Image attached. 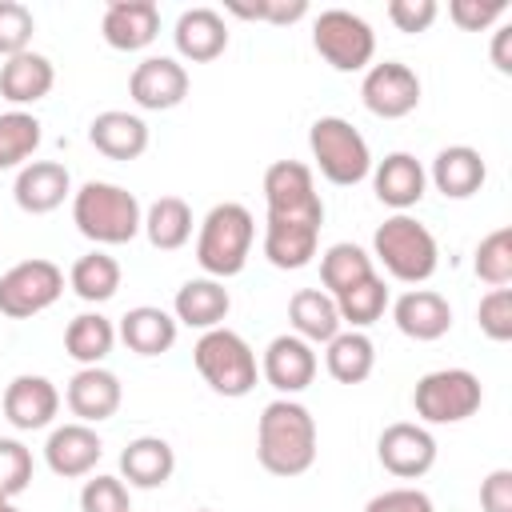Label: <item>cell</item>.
<instances>
[{
  "mask_svg": "<svg viewBox=\"0 0 512 512\" xmlns=\"http://www.w3.org/2000/svg\"><path fill=\"white\" fill-rule=\"evenodd\" d=\"M256 460L264 472L284 480L304 476L316 464V420L300 400L280 396L264 404L256 420Z\"/></svg>",
  "mask_w": 512,
  "mask_h": 512,
  "instance_id": "6da1fadb",
  "label": "cell"
},
{
  "mask_svg": "<svg viewBox=\"0 0 512 512\" xmlns=\"http://www.w3.org/2000/svg\"><path fill=\"white\" fill-rule=\"evenodd\" d=\"M72 224L92 244H128L144 228V208L128 188L88 180L72 192Z\"/></svg>",
  "mask_w": 512,
  "mask_h": 512,
  "instance_id": "7a4b0ae2",
  "label": "cell"
},
{
  "mask_svg": "<svg viewBox=\"0 0 512 512\" xmlns=\"http://www.w3.org/2000/svg\"><path fill=\"white\" fill-rule=\"evenodd\" d=\"M252 240H256L252 212L244 204H236V200H224V204H216L200 220V232H196V264L212 280L240 276L244 264H248Z\"/></svg>",
  "mask_w": 512,
  "mask_h": 512,
  "instance_id": "3957f363",
  "label": "cell"
},
{
  "mask_svg": "<svg viewBox=\"0 0 512 512\" xmlns=\"http://www.w3.org/2000/svg\"><path fill=\"white\" fill-rule=\"evenodd\" d=\"M372 256L384 264V272L400 284H424L436 264H440V248L436 236L408 212L388 216L376 236H372Z\"/></svg>",
  "mask_w": 512,
  "mask_h": 512,
  "instance_id": "277c9868",
  "label": "cell"
},
{
  "mask_svg": "<svg viewBox=\"0 0 512 512\" xmlns=\"http://www.w3.org/2000/svg\"><path fill=\"white\" fill-rule=\"evenodd\" d=\"M192 364H196V372L204 376V384L212 392L232 396V400L236 396H248L256 388V376H260L252 344L240 332H232V328H208V332H200V340L192 348Z\"/></svg>",
  "mask_w": 512,
  "mask_h": 512,
  "instance_id": "5b68a950",
  "label": "cell"
},
{
  "mask_svg": "<svg viewBox=\"0 0 512 512\" xmlns=\"http://www.w3.org/2000/svg\"><path fill=\"white\" fill-rule=\"evenodd\" d=\"M308 148H312V160H316V168H320V176H324L328 184L352 188V184H360L364 176H372L368 140H364L344 116H320V120H312V128H308Z\"/></svg>",
  "mask_w": 512,
  "mask_h": 512,
  "instance_id": "8992f818",
  "label": "cell"
},
{
  "mask_svg": "<svg viewBox=\"0 0 512 512\" xmlns=\"http://www.w3.org/2000/svg\"><path fill=\"white\" fill-rule=\"evenodd\" d=\"M484 404L480 376L468 368H436L416 380L412 388V408L424 424H460L476 416Z\"/></svg>",
  "mask_w": 512,
  "mask_h": 512,
  "instance_id": "52a82bcc",
  "label": "cell"
},
{
  "mask_svg": "<svg viewBox=\"0 0 512 512\" xmlns=\"http://www.w3.org/2000/svg\"><path fill=\"white\" fill-rule=\"evenodd\" d=\"M312 48L336 72H368L376 56V32L364 16L348 8H328L312 20Z\"/></svg>",
  "mask_w": 512,
  "mask_h": 512,
  "instance_id": "ba28073f",
  "label": "cell"
},
{
  "mask_svg": "<svg viewBox=\"0 0 512 512\" xmlns=\"http://www.w3.org/2000/svg\"><path fill=\"white\" fill-rule=\"evenodd\" d=\"M64 292V272L52 260H20L0 276V312L8 320H28L52 308Z\"/></svg>",
  "mask_w": 512,
  "mask_h": 512,
  "instance_id": "9c48e42d",
  "label": "cell"
},
{
  "mask_svg": "<svg viewBox=\"0 0 512 512\" xmlns=\"http://www.w3.org/2000/svg\"><path fill=\"white\" fill-rule=\"evenodd\" d=\"M264 204L272 220H316L324 224V200L316 192L312 168L300 160H276L264 172Z\"/></svg>",
  "mask_w": 512,
  "mask_h": 512,
  "instance_id": "30bf717a",
  "label": "cell"
},
{
  "mask_svg": "<svg viewBox=\"0 0 512 512\" xmlns=\"http://www.w3.org/2000/svg\"><path fill=\"white\" fill-rule=\"evenodd\" d=\"M360 100H364V108L372 116L400 120V116L420 108V76L400 60L368 64V72L360 80Z\"/></svg>",
  "mask_w": 512,
  "mask_h": 512,
  "instance_id": "8fae6325",
  "label": "cell"
},
{
  "mask_svg": "<svg viewBox=\"0 0 512 512\" xmlns=\"http://www.w3.org/2000/svg\"><path fill=\"white\" fill-rule=\"evenodd\" d=\"M376 456H380L384 472H392L396 480H420L436 464V440H432V432L424 424L396 420V424H388L380 432Z\"/></svg>",
  "mask_w": 512,
  "mask_h": 512,
  "instance_id": "7c38bea8",
  "label": "cell"
},
{
  "mask_svg": "<svg viewBox=\"0 0 512 512\" xmlns=\"http://www.w3.org/2000/svg\"><path fill=\"white\" fill-rule=\"evenodd\" d=\"M128 96L144 112H168L188 96V68L172 56H148L128 76Z\"/></svg>",
  "mask_w": 512,
  "mask_h": 512,
  "instance_id": "4fadbf2b",
  "label": "cell"
},
{
  "mask_svg": "<svg viewBox=\"0 0 512 512\" xmlns=\"http://www.w3.org/2000/svg\"><path fill=\"white\" fill-rule=\"evenodd\" d=\"M316 368H320V360H316L312 344L300 340V336H292V332L272 336L268 348H264V360H260L264 380H268L280 396H296V392H304V388L316 380Z\"/></svg>",
  "mask_w": 512,
  "mask_h": 512,
  "instance_id": "5bb4252c",
  "label": "cell"
},
{
  "mask_svg": "<svg viewBox=\"0 0 512 512\" xmlns=\"http://www.w3.org/2000/svg\"><path fill=\"white\" fill-rule=\"evenodd\" d=\"M60 412V392L48 376H32V372H20L8 380L4 388V420L20 432H36V428H48Z\"/></svg>",
  "mask_w": 512,
  "mask_h": 512,
  "instance_id": "9a60e30c",
  "label": "cell"
},
{
  "mask_svg": "<svg viewBox=\"0 0 512 512\" xmlns=\"http://www.w3.org/2000/svg\"><path fill=\"white\" fill-rule=\"evenodd\" d=\"M100 36L116 52H140L160 36V8L152 0H108Z\"/></svg>",
  "mask_w": 512,
  "mask_h": 512,
  "instance_id": "2e32d148",
  "label": "cell"
},
{
  "mask_svg": "<svg viewBox=\"0 0 512 512\" xmlns=\"http://www.w3.org/2000/svg\"><path fill=\"white\" fill-rule=\"evenodd\" d=\"M12 196H16V208L20 212L48 216V212H56L72 196V176H68V168L60 160H28L16 172Z\"/></svg>",
  "mask_w": 512,
  "mask_h": 512,
  "instance_id": "e0dca14e",
  "label": "cell"
},
{
  "mask_svg": "<svg viewBox=\"0 0 512 512\" xmlns=\"http://www.w3.org/2000/svg\"><path fill=\"white\" fill-rule=\"evenodd\" d=\"M64 400H68V412L80 424H100V420L116 416V408L124 400V388H120V376L116 372H108L104 364H92V368H80L68 380Z\"/></svg>",
  "mask_w": 512,
  "mask_h": 512,
  "instance_id": "ac0fdd59",
  "label": "cell"
},
{
  "mask_svg": "<svg viewBox=\"0 0 512 512\" xmlns=\"http://www.w3.org/2000/svg\"><path fill=\"white\" fill-rule=\"evenodd\" d=\"M100 452H104V444H100L96 428L72 420V424H60V428L48 432L44 464H48L56 476H64V480H80V476H88V472L96 468Z\"/></svg>",
  "mask_w": 512,
  "mask_h": 512,
  "instance_id": "d6986e66",
  "label": "cell"
},
{
  "mask_svg": "<svg viewBox=\"0 0 512 512\" xmlns=\"http://www.w3.org/2000/svg\"><path fill=\"white\" fill-rule=\"evenodd\" d=\"M372 188H376V200L396 208V212H408L424 200V188H428V172L424 164L412 156V152H388L376 168H372Z\"/></svg>",
  "mask_w": 512,
  "mask_h": 512,
  "instance_id": "ffe728a7",
  "label": "cell"
},
{
  "mask_svg": "<svg viewBox=\"0 0 512 512\" xmlns=\"http://www.w3.org/2000/svg\"><path fill=\"white\" fill-rule=\"evenodd\" d=\"M392 320H396V328L408 340L432 344V340L448 336V328H452V304L440 292H432V288H408L392 304Z\"/></svg>",
  "mask_w": 512,
  "mask_h": 512,
  "instance_id": "44dd1931",
  "label": "cell"
},
{
  "mask_svg": "<svg viewBox=\"0 0 512 512\" xmlns=\"http://www.w3.org/2000/svg\"><path fill=\"white\" fill-rule=\"evenodd\" d=\"M228 308H232V296H228L224 280H212V276L184 280V284L176 288V300H172V316H176V324H184V328H200V332L220 328L224 316H228Z\"/></svg>",
  "mask_w": 512,
  "mask_h": 512,
  "instance_id": "7402d4cb",
  "label": "cell"
},
{
  "mask_svg": "<svg viewBox=\"0 0 512 512\" xmlns=\"http://www.w3.org/2000/svg\"><path fill=\"white\" fill-rule=\"evenodd\" d=\"M428 180L436 184V192H444L448 200H468L484 188L488 180V168H484V156L468 144H448L436 152L432 168H428Z\"/></svg>",
  "mask_w": 512,
  "mask_h": 512,
  "instance_id": "603a6c76",
  "label": "cell"
},
{
  "mask_svg": "<svg viewBox=\"0 0 512 512\" xmlns=\"http://www.w3.org/2000/svg\"><path fill=\"white\" fill-rule=\"evenodd\" d=\"M320 244V224L316 220H264V256L272 268L296 272L304 264H312Z\"/></svg>",
  "mask_w": 512,
  "mask_h": 512,
  "instance_id": "cb8c5ba5",
  "label": "cell"
},
{
  "mask_svg": "<svg viewBox=\"0 0 512 512\" xmlns=\"http://www.w3.org/2000/svg\"><path fill=\"white\" fill-rule=\"evenodd\" d=\"M88 140L108 160H140L148 152V124L132 112L108 108L88 124Z\"/></svg>",
  "mask_w": 512,
  "mask_h": 512,
  "instance_id": "d4e9b609",
  "label": "cell"
},
{
  "mask_svg": "<svg viewBox=\"0 0 512 512\" xmlns=\"http://www.w3.org/2000/svg\"><path fill=\"white\" fill-rule=\"evenodd\" d=\"M172 40H176V52L184 60L208 64L228 48V24L216 8H188V12H180Z\"/></svg>",
  "mask_w": 512,
  "mask_h": 512,
  "instance_id": "484cf974",
  "label": "cell"
},
{
  "mask_svg": "<svg viewBox=\"0 0 512 512\" xmlns=\"http://www.w3.org/2000/svg\"><path fill=\"white\" fill-rule=\"evenodd\" d=\"M176 332H180L176 316L164 312V308H156V304L128 308V312L120 316V328H116V336H120L136 356H160V352H168V348L176 344Z\"/></svg>",
  "mask_w": 512,
  "mask_h": 512,
  "instance_id": "4316f807",
  "label": "cell"
},
{
  "mask_svg": "<svg viewBox=\"0 0 512 512\" xmlns=\"http://www.w3.org/2000/svg\"><path fill=\"white\" fill-rule=\"evenodd\" d=\"M176 472V452L164 436H136L120 452V476L132 488H164Z\"/></svg>",
  "mask_w": 512,
  "mask_h": 512,
  "instance_id": "83f0119b",
  "label": "cell"
},
{
  "mask_svg": "<svg viewBox=\"0 0 512 512\" xmlns=\"http://www.w3.org/2000/svg\"><path fill=\"white\" fill-rule=\"evenodd\" d=\"M52 84H56L52 60L32 52V48L20 52V56H8L0 64V96L8 104H36V100H44L52 92Z\"/></svg>",
  "mask_w": 512,
  "mask_h": 512,
  "instance_id": "f1b7e54d",
  "label": "cell"
},
{
  "mask_svg": "<svg viewBox=\"0 0 512 512\" xmlns=\"http://www.w3.org/2000/svg\"><path fill=\"white\" fill-rule=\"evenodd\" d=\"M288 324H292V336H300L308 344H328L336 332H344L336 300L324 288H300L288 300Z\"/></svg>",
  "mask_w": 512,
  "mask_h": 512,
  "instance_id": "f546056e",
  "label": "cell"
},
{
  "mask_svg": "<svg viewBox=\"0 0 512 512\" xmlns=\"http://www.w3.org/2000/svg\"><path fill=\"white\" fill-rule=\"evenodd\" d=\"M324 368L336 384H364L376 368V344L348 328V332H336L328 344H324Z\"/></svg>",
  "mask_w": 512,
  "mask_h": 512,
  "instance_id": "4dcf8cb0",
  "label": "cell"
},
{
  "mask_svg": "<svg viewBox=\"0 0 512 512\" xmlns=\"http://www.w3.org/2000/svg\"><path fill=\"white\" fill-rule=\"evenodd\" d=\"M140 232L148 236V244L156 252H176L192 240V208L180 196H160V200L148 204Z\"/></svg>",
  "mask_w": 512,
  "mask_h": 512,
  "instance_id": "1f68e13d",
  "label": "cell"
},
{
  "mask_svg": "<svg viewBox=\"0 0 512 512\" xmlns=\"http://www.w3.org/2000/svg\"><path fill=\"white\" fill-rule=\"evenodd\" d=\"M112 344H116V324H112L108 316H100V312H80V316H72L68 328H64V352H68L80 368L100 364V360L112 352Z\"/></svg>",
  "mask_w": 512,
  "mask_h": 512,
  "instance_id": "d6a6232c",
  "label": "cell"
},
{
  "mask_svg": "<svg viewBox=\"0 0 512 512\" xmlns=\"http://www.w3.org/2000/svg\"><path fill=\"white\" fill-rule=\"evenodd\" d=\"M376 268H372V256L360 248V244H348V240H340V244H332L324 256H320V284H324V292L336 300L340 292H348V288H356L360 280H368Z\"/></svg>",
  "mask_w": 512,
  "mask_h": 512,
  "instance_id": "836d02e7",
  "label": "cell"
},
{
  "mask_svg": "<svg viewBox=\"0 0 512 512\" xmlns=\"http://www.w3.org/2000/svg\"><path fill=\"white\" fill-rule=\"evenodd\" d=\"M68 284H72V292H76L80 300L104 304V300H112L116 288H120V264H116V256H108V252H100V248H96V252H84V256L72 264Z\"/></svg>",
  "mask_w": 512,
  "mask_h": 512,
  "instance_id": "e575fe53",
  "label": "cell"
},
{
  "mask_svg": "<svg viewBox=\"0 0 512 512\" xmlns=\"http://www.w3.org/2000/svg\"><path fill=\"white\" fill-rule=\"evenodd\" d=\"M36 148H40V120L24 108L0 112V172L24 168Z\"/></svg>",
  "mask_w": 512,
  "mask_h": 512,
  "instance_id": "d590c367",
  "label": "cell"
},
{
  "mask_svg": "<svg viewBox=\"0 0 512 512\" xmlns=\"http://www.w3.org/2000/svg\"><path fill=\"white\" fill-rule=\"evenodd\" d=\"M384 308H388V288H384V280L372 272L368 280H360L356 288H348V292H340L336 296V312H340V324H348V328H368V324H376L380 316H384Z\"/></svg>",
  "mask_w": 512,
  "mask_h": 512,
  "instance_id": "8d00e7d4",
  "label": "cell"
},
{
  "mask_svg": "<svg viewBox=\"0 0 512 512\" xmlns=\"http://www.w3.org/2000/svg\"><path fill=\"white\" fill-rule=\"evenodd\" d=\"M476 276L488 288H508L512 284V228H496L476 244V260H472Z\"/></svg>",
  "mask_w": 512,
  "mask_h": 512,
  "instance_id": "74e56055",
  "label": "cell"
},
{
  "mask_svg": "<svg viewBox=\"0 0 512 512\" xmlns=\"http://www.w3.org/2000/svg\"><path fill=\"white\" fill-rule=\"evenodd\" d=\"M32 32H36L32 8H24L20 0H0V56L8 60V56L28 52Z\"/></svg>",
  "mask_w": 512,
  "mask_h": 512,
  "instance_id": "f35d334b",
  "label": "cell"
},
{
  "mask_svg": "<svg viewBox=\"0 0 512 512\" xmlns=\"http://www.w3.org/2000/svg\"><path fill=\"white\" fill-rule=\"evenodd\" d=\"M476 324L492 344H508L512 340V288H492L480 296L476 308Z\"/></svg>",
  "mask_w": 512,
  "mask_h": 512,
  "instance_id": "ab89813d",
  "label": "cell"
},
{
  "mask_svg": "<svg viewBox=\"0 0 512 512\" xmlns=\"http://www.w3.org/2000/svg\"><path fill=\"white\" fill-rule=\"evenodd\" d=\"M80 512H132L128 484L120 476H92V480H84Z\"/></svg>",
  "mask_w": 512,
  "mask_h": 512,
  "instance_id": "60d3db41",
  "label": "cell"
},
{
  "mask_svg": "<svg viewBox=\"0 0 512 512\" xmlns=\"http://www.w3.org/2000/svg\"><path fill=\"white\" fill-rule=\"evenodd\" d=\"M28 484H32V452L20 440L0 436V492L20 496Z\"/></svg>",
  "mask_w": 512,
  "mask_h": 512,
  "instance_id": "b9f144b4",
  "label": "cell"
},
{
  "mask_svg": "<svg viewBox=\"0 0 512 512\" xmlns=\"http://www.w3.org/2000/svg\"><path fill=\"white\" fill-rule=\"evenodd\" d=\"M228 12L240 16V20H268V24H296L308 16V4L304 0H256V4H244V0H228Z\"/></svg>",
  "mask_w": 512,
  "mask_h": 512,
  "instance_id": "7bdbcfd3",
  "label": "cell"
},
{
  "mask_svg": "<svg viewBox=\"0 0 512 512\" xmlns=\"http://www.w3.org/2000/svg\"><path fill=\"white\" fill-rule=\"evenodd\" d=\"M504 12H508V0H452V4H448L452 24L464 28V32H484V28H492Z\"/></svg>",
  "mask_w": 512,
  "mask_h": 512,
  "instance_id": "ee69618b",
  "label": "cell"
},
{
  "mask_svg": "<svg viewBox=\"0 0 512 512\" xmlns=\"http://www.w3.org/2000/svg\"><path fill=\"white\" fill-rule=\"evenodd\" d=\"M436 0H388V20L396 24V32H428L432 20H436Z\"/></svg>",
  "mask_w": 512,
  "mask_h": 512,
  "instance_id": "f6af8a7d",
  "label": "cell"
},
{
  "mask_svg": "<svg viewBox=\"0 0 512 512\" xmlns=\"http://www.w3.org/2000/svg\"><path fill=\"white\" fill-rule=\"evenodd\" d=\"M364 512H436V508H432L428 492L404 484V488H388V492L372 496V500L364 504Z\"/></svg>",
  "mask_w": 512,
  "mask_h": 512,
  "instance_id": "bcb514c9",
  "label": "cell"
},
{
  "mask_svg": "<svg viewBox=\"0 0 512 512\" xmlns=\"http://www.w3.org/2000/svg\"><path fill=\"white\" fill-rule=\"evenodd\" d=\"M480 508L484 512H512V468H496L480 480Z\"/></svg>",
  "mask_w": 512,
  "mask_h": 512,
  "instance_id": "7dc6e473",
  "label": "cell"
},
{
  "mask_svg": "<svg viewBox=\"0 0 512 512\" xmlns=\"http://www.w3.org/2000/svg\"><path fill=\"white\" fill-rule=\"evenodd\" d=\"M492 64L500 76H512V24H500L492 36Z\"/></svg>",
  "mask_w": 512,
  "mask_h": 512,
  "instance_id": "c3c4849f",
  "label": "cell"
},
{
  "mask_svg": "<svg viewBox=\"0 0 512 512\" xmlns=\"http://www.w3.org/2000/svg\"><path fill=\"white\" fill-rule=\"evenodd\" d=\"M0 512H20V508L12 504V496H4V492H0Z\"/></svg>",
  "mask_w": 512,
  "mask_h": 512,
  "instance_id": "681fc988",
  "label": "cell"
},
{
  "mask_svg": "<svg viewBox=\"0 0 512 512\" xmlns=\"http://www.w3.org/2000/svg\"><path fill=\"white\" fill-rule=\"evenodd\" d=\"M200 512H212V508H200Z\"/></svg>",
  "mask_w": 512,
  "mask_h": 512,
  "instance_id": "f907efd6",
  "label": "cell"
}]
</instances>
